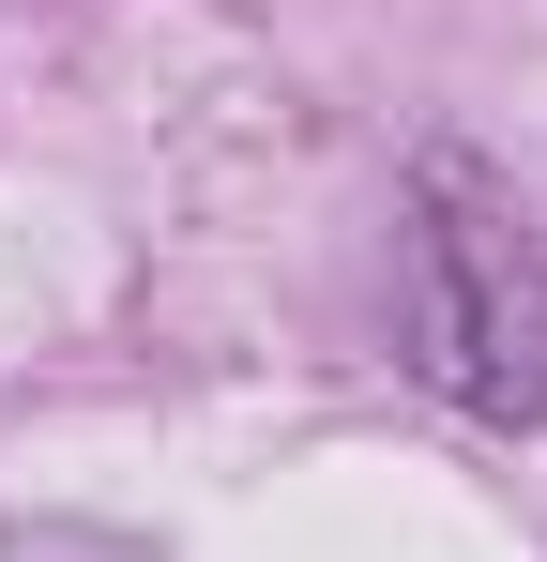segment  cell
<instances>
[{"mask_svg":"<svg viewBox=\"0 0 547 562\" xmlns=\"http://www.w3.org/2000/svg\"><path fill=\"white\" fill-rule=\"evenodd\" d=\"M411 366L487 426H547V228L487 168H426L411 198Z\"/></svg>","mask_w":547,"mask_h":562,"instance_id":"obj_1","label":"cell"}]
</instances>
